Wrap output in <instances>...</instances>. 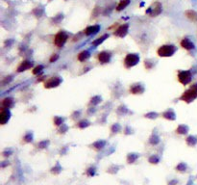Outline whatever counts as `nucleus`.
<instances>
[{"mask_svg": "<svg viewBox=\"0 0 197 185\" xmlns=\"http://www.w3.org/2000/svg\"><path fill=\"white\" fill-rule=\"evenodd\" d=\"M160 116H161V114H159L156 111H150V112H148V113H145L143 115V117L145 119H156L159 118Z\"/></svg>", "mask_w": 197, "mask_h": 185, "instance_id": "nucleus-37", "label": "nucleus"}, {"mask_svg": "<svg viewBox=\"0 0 197 185\" xmlns=\"http://www.w3.org/2000/svg\"><path fill=\"white\" fill-rule=\"evenodd\" d=\"M43 69H44V66L43 65H37V66H35V67L32 68V73L34 75H41V73H42V71H43Z\"/></svg>", "mask_w": 197, "mask_h": 185, "instance_id": "nucleus-36", "label": "nucleus"}, {"mask_svg": "<svg viewBox=\"0 0 197 185\" xmlns=\"http://www.w3.org/2000/svg\"><path fill=\"white\" fill-rule=\"evenodd\" d=\"M48 1H52V0H48Z\"/></svg>", "mask_w": 197, "mask_h": 185, "instance_id": "nucleus-56", "label": "nucleus"}, {"mask_svg": "<svg viewBox=\"0 0 197 185\" xmlns=\"http://www.w3.org/2000/svg\"><path fill=\"white\" fill-rule=\"evenodd\" d=\"M110 131H111V135H117L118 133H120L121 131H123V127L119 122H114L111 125Z\"/></svg>", "mask_w": 197, "mask_h": 185, "instance_id": "nucleus-26", "label": "nucleus"}, {"mask_svg": "<svg viewBox=\"0 0 197 185\" xmlns=\"http://www.w3.org/2000/svg\"><path fill=\"white\" fill-rule=\"evenodd\" d=\"M130 3H131V0H120L117 5V7H115V11L121 12L123 10H125L126 8L130 5Z\"/></svg>", "mask_w": 197, "mask_h": 185, "instance_id": "nucleus-29", "label": "nucleus"}, {"mask_svg": "<svg viewBox=\"0 0 197 185\" xmlns=\"http://www.w3.org/2000/svg\"><path fill=\"white\" fill-rule=\"evenodd\" d=\"M12 118V112L10 109L5 108H0V125H5L10 122Z\"/></svg>", "mask_w": 197, "mask_h": 185, "instance_id": "nucleus-12", "label": "nucleus"}, {"mask_svg": "<svg viewBox=\"0 0 197 185\" xmlns=\"http://www.w3.org/2000/svg\"><path fill=\"white\" fill-rule=\"evenodd\" d=\"M62 170H63L62 166L60 165L59 162H57L56 165H54V167L51 168L50 172H51V173H53V175H59V173L62 172Z\"/></svg>", "mask_w": 197, "mask_h": 185, "instance_id": "nucleus-40", "label": "nucleus"}, {"mask_svg": "<svg viewBox=\"0 0 197 185\" xmlns=\"http://www.w3.org/2000/svg\"><path fill=\"white\" fill-rule=\"evenodd\" d=\"M64 122H65V118L64 117H62V116H54V118H53V125H55V126L59 127V126H61Z\"/></svg>", "mask_w": 197, "mask_h": 185, "instance_id": "nucleus-34", "label": "nucleus"}, {"mask_svg": "<svg viewBox=\"0 0 197 185\" xmlns=\"http://www.w3.org/2000/svg\"><path fill=\"white\" fill-rule=\"evenodd\" d=\"M115 114H117L118 117H125L127 115L133 114V112L131 111L125 104H120V105L115 109Z\"/></svg>", "mask_w": 197, "mask_h": 185, "instance_id": "nucleus-17", "label": "nucleus"}, {"mask_svg": "<svg viewBox=\"0 0 197 185\" xmlns=\"http://www.w3.org/2000/svg\"><path fill=\"white\" fill-rule=\"evenodd\" d=\"M162 12H163V5H162L161 2L156 1L145 11V14L151 17H156L162 14Z\"/></svg>", "mask_w": 197, "mask_h": 185, "instance_id": "nucleus-7", "label": "nucleus"}, {"mask_svg": "<svg viewBox=\"0 0 197 185\" xmlns=\"http://www.w3.org/2000/svg\"><path fill=\"white\" fill-rule=\"evenodd\" d=\"M193 78V73L190 69H179L177 71V79L180 84L183 86H188L190 85Z\"/></svg>", "mask_w": 197, "mask_h": 185, "instance_id": "nucleus-4", "label": "nucleus"}, {"mask_svg": "<svg viewBox=\"0 0 197 185\" xmlns=\"http://www.w3.org/2000/svg\"><path fill=\"white\" fill-rule=\"evenodd\" d=\"M102 101H103L102 96L99 95H95L90 98V106H97L100 103H102Z\"/></svg>", "mask_w": 197, "mask_h": 185, "instance_id": "nucleus-30", "label": "nucleus"}, {"mask_svg": "<svg viewBox=\"0 0 197 185\" xmlns=\"http://www.w3.org/2000/svg\"><path fill=\"white\" fill-rule=\"evenodd\" d=\"M64 79L62 78V76L60 75H53L49 78L46 79L43 82V87L44 89H47V90H50V89H55L57 87H59L60 85L63 83Z\"/></svg>", "mask_w": 197, "mask_h": 185, "instance_id": "nucleus-6", "label": "nucleus"}, {"mask_svg": "<svg viewBox=\"0 0 197 185\" xmlns=\"http://www.w3.org/2000/svg\"><path fill=\"white\" fill-rule=\"evenodd\" d=\"M67 146H64V148L63 149H61L60 153H61V154H64V153L67 152Z\"/></svg>", "mask_w": 197, "mask_h": 185, "instance_id": "nucleus-55", "label": "nucleus"}, {"mask_svg": "<svg viewBox=\"0 0 197 185\" xmlns=\"http://www.w3.org/2000/svg\"><path fill=\"white\" fill-rule=\"evenodd\" d=\"M13 149H5L3 150V152H2V155L4 156V157H9V156H11L12 154H13Z\"/></svg>", "mask_w": 197, "mask_h": 185, "instance_id": "nucleus-53", "label": "nucleus"}, {"mask_svg": "<svg viewBox=\"0 0 197 185\" xmlns=\"http://www.w3.org/2000/svg\"><path fill=\"white\" fill-rule=\"evenodd\" d=\"M138 158H140V154L137 153V152H130L127 154L126 156V160H127V163L128 164H134L135 162H136Z\"/></svg>", "mask_w": 197, "mask_h": 185, "instance_id": "nucleus-31", "label": "nucleus"}, {"mask_svg": "<svg viewBox=\"0 0 197 185\" xmlns=\"http://www.w3.org/2000/svg\"><path fill=\"white\" fill-rule=\"evenodd\" d=\"M91 56V53L90 50L85 49L78 53V55H77V60H78L80 63H84V62H87L88 59H90Z\"/></svg>", "mask_w": 197, "mask_h": 185, "instance_id": "nucleus-21", "label": "nucleus"}, {"mask_svg": "<svg viewBox=\"0 0 197 185\" xmlns=\"http://www.w3.org/2000/svg\"><path fill=\"white\" fill-rule=\"evenodd\" d=\"M115 7H117V6H114V5H111V6H108V7H106L105 9H104L103 13H102V14H103V15H105V17H108V15H110L112 12H113L114 8L115 9Z\"/></svg>", "mask_w": 197, "mask_h": 185, "instance_id": "nucleus-47", "label": "nucleus"}, {"mask_svg": "<svg viewBox=\"0 0 197 185\" xmlns=\"http://www.w3.org/2000/svg\"><path fill=\"white\" fill-rule=\"evenodd\" d=\"M162 118L165 119L167 121H169V122H175L177 119V115H176V112L174 111L173 108H167V110H164L163 113L161 114Z\"/></svg>", "mask_w": 197, "mask_h": 185, "instance_id": "nucleus-15", "label": "nucleus"}, {"mask_svg": "<svg viewBox=\"0 0 197 185\" xmlns=\"http://www.w3.org/2000/svg\"><path fill=\"white\" fill-rule=\"evenodd\" d=\"M185 15H186V17L188 19V20H190L191 22L197 23V12L196 11L187 10L186 12H185Z\"/></svg>", "mask_w": 197, "mask_h": 185, "instance_id": "nucleus-24", "label": "nucleus"}, {"mask_svg": "<svg viewBox=\"0 0 197 185\" xmlns=\"http://www.w3.org/2000/svg\"><path fill=\"white\" fill-rule=\"evenodd\" d=\"M100 8H101V7L95 6V8L93 9V11H92L91 18H95V17H97L98 15H100V14H101V9H100Z\"/></svg>", "mask_w": 197, "mask_h": 185, "instance_id": "nucleus-48", "label": "nucleus"}, {"mask_svg": "<svg viewBox=\"0 0 197 185\" xmlns=\"http://www.w3.org/2000/svg\"><path fill=\"white\" fill-rule=\"evenodd\" d=\"M186 144L188 146H195L197 145V137L194 135H188L186 138Z\"/></svg>", "mask_w": 197, "mask_h": 185, "instance_id": "nucleus-33", "label": "nucleus"}, {"mask_svg": "<svg viewBox=\"0 0 197 185\" xmlns=\"http://www.w3.org/2000/svg\"><path fill=\"white\" fill-rule=\"evenodd\" d=\"M180 46L187 51H192V50L195 49V44L188 37H185L181 40Z\"/></svg>", "mask_w": 197, "mask_h": 185, "instance_id": "nucleus-13", "label": "nucleus"}, {"mask_svg": "<svg viewBox=\"0 0 197 185\" xmlns=\"http://www.w3.org/2000/svg\"><path fill=\"white\" fill-rule=\"evenodd\" d=\"M108 144V142L106 140H96L95 142H93L92 144L90 145V148L93 149L96 151H100L106 148V146Z\"/></svg>", "mask_w": 197, "mask_h": 185, "instance_id": "nucleus-19", "label": "nucleus"}, {"mask_svg": "<svg viewBox=\"0 0 197 185\" xmlns=\"http://www.w3.org/2000/svg\"><path fill=\"white\" fill-rule=\"evenodd\" d=\"M34 142V133L32 131H26L25 134L22 137V143L23 144H31Z\"/></svg>", "mask_w": 197, "mask_h": 185, "instance_id": "nucleus-27", "label": "nucleus"}, {"mask_svg": "<svg viewBox=\"0 0 197 185\" xmlns=\"http://www.w3.org/2000/svg\"><path fill=\"white\" fill-rule=\"evenodd\" d=\"M59 58H60L59 53H53L49 58V63H51V64L55 63V62H57L58 60H59Z\"/></svg>", "mask_w": 197, "mask_h": 185, "instance_id": "nucleus-50", "label": "nucleus"}, {"mask_svg": "<svg viewBox=\"0 0 197 185\" xmlns=\"http://www.w3.org/2000/svg\"><path fill=\"white\" fill-rule=\"evenodd\" d=\"M148 143L151 146H158L161 143V137L159 133H158L157 129H153L151 135H150V137L148 139Z\"/></svg>", "mask_w": 197, "mask_h": 185, "instance_id": "nucleus-18", "label": "nucleus"}, {"mask_svg": "<svg viewBox=\"0 0 197 185\" xmlns=\"http://www.w3.org/2000/svg\"><path fill=\"white\" fill-rule=\"evenodd\" d=\"M15 105L14 98L12 96H6L1 101V108H5V109H13Z\"/></svg>", "mask_w": 197, "mask_h": 185, "instance_id": "nucleus-16", "label": "nucleus"}, {"mask_svg": "<svg viewBox=\"0 0 197 185\" xmlns=\"http://www.w3.org/2000/svg\"><path fill=\"white\" fill-rule=\"evenodd\" d=\"M109 37H110V34H109V33H105V34H103L102 36H100V37H98V38L94 39V40L91 42V47H93V48L97 47V46H99L100 44H102L103 42H105Z\"/></svg>", "mask_w": 197, "mask_h": 185, "instance_id": "nucleus-20", "label": "nucleus"}, {"mask_svg": "<svg viewBox=\"0 0 197 185\" xmlns=\"http://www.w3.org/2000/svg\"><path fill=\"white\" fill-rule=\"evenodd\" d=\"M135 133V131L133 129L132 126H130L129 125H126L123 128V134L124 135H133Z\"/></svg>", "mask_w": 197, "mask_h": 185, "instance_id": "nucleus-45", "label": "nucleus"}, {"mask_svg": "<svg viewBox=\"0 0 197 185\" xmlns=\"http://www.w3.org/2000/svg\"><path fill=\"white\" fill-rule=\"evenodd\" d=\"M112 58H113V52L110 51V50H102V51L97 53V61L101 65L111 63Z\"/></svg>", "mask_w": 197, "mask_h": 185, "instance_id": "nucleus-9", "label": "nucleus"}, {"mask_svg": "<svg viewBox=\"0 0 197 185\" xmlns=\"http://www.w3.org/2000/svg\"><path fill=\"white\" fill-rule=\"evenodd\" d=\"M119 170V167L118 166H115V165H112L111 167L107 170V173H112V175H114V173H117Z\"/></svg>", "mask_w": 197, "mask_h": 185, "instance_id": "nucleus-49", "label": "nucleus"}, {"mask_svg": "<svg viewBox=\"0 0 197 185\" xmlns=\"http://www.w3.org/2000/svg\"><path fill=\"white\" fill-rule=\"evenodd\" d=\"M100 30H101V26L99 24H95V25L87 26L86 28L83 30V32L86 37H91V36H95L96 34H98Z\"/></svg>", "mask_w": 197, "mask_h": 185, "instance_id": "nucleus-14", "label": "nucleus"}, {"mask_svg": "<svg viewBox=\"0 0 197 185\" xmlns=\"http://www.w3.org/2000/svg\"><path fill=\"white\" fill-rule=\"evenodd\" d=\"M81 116H82V111L81 110H74L72 112V114L70 115V119H72V121L77 122L81 118Z\"/></svg>", "mask_w": 197, "mask_h": 185, "instance_id": "nucleus-41", "label": "nucleus"}, {"mask_svg": "<svg viewBox=\"0 0 197 185\" xmlns=\"http://www.w3.org/2000/svg\"><path fill=\"white\" fill-rule=\"evenodd\" d=\"M64 15L63 13H59V14H57L56 15H54L53 17L50 18V22L54 25H58L64 20Z\"/></svg>", "mask_w": 197, "mask_h": 185, "instance_id": "nucleus-28", "label": "nucleus"}, {"mask_svg": "<svg viewBox=\"0 0 197 185\" xmlns=\"http://www.w3.org/2000/svg\"><path fill=\"white\" fill-rule=\"evenodd\" d=\"M178 99L180 101H184L188 104L193 102L195 99H197V82L191 84L190 88L187 89L186 91H184Z\"/></svg>", "mask_w": 197, "mask_h": 185, "instance_id": "nucleus-1", "label": "nucleus"}, {"mask_svg": "<svg viewBox=\"0 0 197 185\" xmlns=\"http://www.w3.org/2000/svg\"><path fill=\"white\" fill-rule=\"evenodd\" d=\"M69 39V34L64 30H60L53 38V44L57 48H63Z\"/></svg>", "mask_w": 197, "mask_h": 185, "instance_id": "nucleus-5", "label": "nucleus"}, {"mask_svg": "<svg viewBox=\"0 0 197 185\" xmlns=\"http://www.w3.org/2000/svg\"><path fill=\"white\" fill-rule=\"evenodd\" d=\"M84 37H86L85 36V34H84V32L83 31H81V32H79V33H77L76 35H74V36L72 37V42H79V41H81L82 39L84 38Z\"/></svg>", "mask_w": 197, "mask_h": 185, "instance_id": "nucleus-46", "label": "nucleus"}, {"mask_svg": "<svg viewBox=\"0 0 197 185\" xmlns=\"http://www.w3.org/2000/svg\"><path fill=\"white\" fill-rule=\"evenodd\" d=\"M190 131V127H188V125H185V123H182V125H179L176 127L175 132L179 135H187Z\"/></svg>", "mask_w": 197, "mask_h": 185, "instance_id": "nucleus-25", "label": "nucleus"}, {"mask_svg": "<svg viewBox=\"0 0 197 185\" xmlns=\"http://www.w3.org/2000/svg\"><path fill=\"white\" fill-rule=\"evenodd\" d=\"M177 46L173 44H165L161 45L157 49V55L161 58H169L172 57L177 52Z\"/></svg>", "mask_w": 197, "mask_h": 185, "instance_id": "nucleus-2", "label": "nucleus"}, {"mask_svg": "<svg viewBox=\"0 0 197 185\" xmlns=\"http://www.w3.org/2000/svg\"><path fill=\"white\" fill-rule=\"evenodd\" d=\"M175 170L179 173H186L188 170V165L185 163V162H180L175 167Z\"/></svg>", "mask_w": 197, "mask_h": 185, "instance_id": "nucleus-39", "label": "nucleus"}, {"mask_svg": "<svg viewBox=\"0 0 197 185\" xmlns=\"http://www.w3.org/2000/svg\"><path fill=\"white\" fill-rule=\"evenodd\" d=\"M35 67L34 66V62L32 60L29 59H24L22 60L20 63L17 65V68H15V71L17 73H21V72H25L29 69H32Z\"/></svg>", "mask_w": 197, "mask_h": 185, "instance_id": "nucleus-11", "label": "nucleus"}, {"mask_svg": "<svg viewBox=\"0 0 197 185\" xmlns=\"http://www.w3.org/2000/svg\"><path fill=\"white\" fill-rule=\"evenodd\" d=\"M96 111H97V108H96V106H90V107L88 108V110H87V115L92 116L93 114L96 113Z\"/></svg>", "mask_w": 197, "mask_h": 185, "instance_id": "nucleus-51", "label": "nucleus"}, {"mask_svg": "<svg viewBox=\"0 0 197 185\" xmlns=\"http://www.w3.org/2000/svg\"><path fill=\"white\" fill-rule=\"evenodd\" d=\"M95 173H96V168L94 167V166H91V167H88L87 169L86 173H85V175L90 176V177H92L95 176Z\"/></svg>", "mask_w": 197, "mask_h": 185, "instance_id": "nucleus-44", "label": "nucleus"}, {"mask_svg": "<svg viewBox=\"0 0 197 185\" xmlns=\"http://www.w3.org/2000/svg\"><path fill=\"white\" fill-rule=\"evenodd\" d=\"M65 1H67V0H65Z\"/></svg>", "mask_w": 197, "mask_h": 185, "instance_id": "nucleus-57", "label": "nucleus"}, {"mask_svg": "<svg viewBox=\"0 0 197 185\" xmlns=\"http://www.w3.org/2000/svg\"><path fill=\"white\" fill-rule=\"evenodd\" d=\"M32 14L35 17L37 18H41L45 15V9L43 6H38L36 8H34L32 11Z\"/></svg>", "mask_w": 197, "mask_h": 185, "instance_id": "nucleus-23", "label": "nucleus"}, {"mask_svg": "<svg viewBox=\"0 0 197 185\" xmlns=\"http://www.w3.org/2000/svg\"><path fill=\"white\" fill-rule=\"evenodd\" d=\"M141 62V56L138 53H127L123 59V67L126 69L136 67Z\"/></svg>", "mask_w": 197, "mask_h": 185, "instance_id": "nucleus-3", "label": "nucleus"}, {"mask_svg": "<svg viewBox=\"0 0 197 185\" xmlns=\"http://www.w3.org/2000/svg\"><path fill=\"white\" fill-rule=\"evenodd\" d=\"M13 80H14V76L13 75H7V76H5V77H3V79H2V81H1V84H2V86H7V85H9V84H11L12 82H13Z\"/></svg>", "mask_w": 197, "mask_h": 185, "instance_id": "nucleus-42", "label": "nucleus"}, {"mask_svg": "<svg viewBox=\"0 0 197 185\" xmlns=\"http://www.w3.org/2000/svg\"><path fill=\"white\" fill-rule=\"evenodd\" d=\"M160 160H161V158L159 155H157V154H153V155H151L148 158V162L150 164H153V165H157L160 162Z\"/></svg>", "mask_w": 197, "mask_h": 185, "instance_id": "nucleus-43", "label": "nucleus"}, {"mask_svg": "<svg viewBox=\"0 0 197 185\" xmlns=\"http://www.w3.org/2000/svg\"><path fill=\"white\" fill-rule=\"evenodd\" d=\"M129 28H130V24L128 22L126 23H122V24L118 25L117 28L114 30L113 35L117 38H120L123 39L125 38L129 33Z\"/></svg>", "mask_w": 197, "mask_h": 185, "instance_id": "nucleus-8", "label": "nucleus"}, {"mask_svg": "<svg viewBox=\"0 0 197 185\" xmlns=\"http://www.w3.org/2000/svg\"><path fill=\"white\" fill-rule=\"evenodd\" d=\"M143 64H144V68L146 69H148V71H150V69H153L154 68L156 67L157 61L152 60V59H145L144 62H143Z\"/></svg>", "mask_w": 197, "mask_h": 185, "instance_id": "nucleus-32", "label": "nucleus"}, {"mask_svg": "<svg viewBox=\"0 0 197 185\" xmlns=\"http://www.w3.org/2000/svg\"><path fill=\"white\" fill-rule=\"evenodd\" d=\"M91 125V121H88V119H79L78 122H76L74 126L78 129H86L88 127H90Z\"/></svg>", "mask_w": 197, "mask_h": 185, "instance_id": "nucleus-22", "label": "nucleus"}, {"mask_svg": "<svg viewBox=\"0 0 197 185\" xmlns=\"http://www.w3.org/2000/svg\"><path fill=\"white\" fill-rule=\"evenodd\" d=\"M49 146H50V140H49V139L41 140V141H40L36 145L37 149H47Z\"/></svg>", "mask_w": 197, "mask_h": 185, "instance_id": "nucleus-35", "label": "nucleus"}, {"mask_svg": "<svg viewBox=\"0 0 197 185\" xmlns=\"http://www.w3.org/2000/svg\"><path fill=\"white\" fill-rule=\"evenodd\" d=\"M67 131H69V126L64 122V123H63V125H62L61 126L58 127L57 133L60 134V135H64V134H65V133H67Z\"/></svg>", "mask_w": 197, "mask_h": 185, "instance_id": "nucleus-38", "label": "nucleus"}, {"mask_svg": "<svg viewBox=\"0 0 197 185\" xmlns=\"http://www.w3.org/2000/svg\"><path fill=\"white\" fill-rule=\"evenodd\" d=\"M145 86L143 83L141 82H136L130 85L129 87V92L131 95H143L145 92Z\"/></svg>", "mask_w": 197, "mask_h": 185, "instance_id": "nucleus-10", "label": "nucleus"}, {"mask_svg": "<svg viewBox=\"0 0 197 185\" xmlns=\"http://www.w3.org/2000/svg\"><path fill=\"white\" fill-rule=\"evenodd\" d=\"M14 44V39H8L5 42H4V46L5 47H11V46H13Z\"/></svg>", "mask_w": 197, "mask_h": 185, "instance_id": "nucleus-52", "label": "nucleus"}, {"mask_svg": "<svg viewBox=\"0 0 197 185\" xmlns=\"http://www.w3.org/2000/svg\"><path fill=\"white\" fill-rule=\"evenodd\" d=\"M177 183H178V180H177V179H173V180L169 181L168 185H177Z\"/></svg>", "mask_w": 197, "mask_h": 185, "instance_id": "nucleus-54", "label": "nucleus"}]
</instances>
